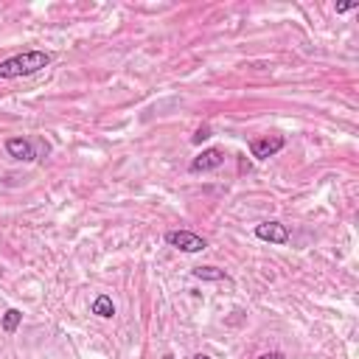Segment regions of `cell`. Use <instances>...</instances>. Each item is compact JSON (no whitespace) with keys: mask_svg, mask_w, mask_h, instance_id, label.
<instances>
[{"mask_svg":"<svg viewBox=\"0 0 359 359\" xmlns=\"http://www.w3.org/2000/svg\"><path fill=\"white\" fill-rule=\"evenodd\" d=\"M50 65V53L45 50H25L17 56H8L0 62V79H20V76H34L42 67Z\"/></svg>","mask_w":359,"mask_h":359,"instance_id":"obj_1","label":"cell"},{"mask_svg":"<svg viewBox=\"0 0 359 359\" xmlns=\"http://www.w3.org/2000/svg\"><path fill=\"white\" fill-rule=\"evenodd\" d=\"M165 244L180 250V252H202L208 247V241L191 230H168L165 233Z\"/></svg>","mask_w":359,"mask_h":359,"instance_id":"obj_2","label":"cell"},{"mask_svg":"<svg viewBox=\"0 0 359 359\" xmlns=\"http://www.w3.org/2000/svg\"><path fill=\"white\" fill-rule=\"evenodd\" d=\"M255 238L269 241V244H286L289 241V227L278 219H269V222L255 224Z\"/></svg>","mask_w":359,"mask_h":359,"instance_id":"obj_3","label":"cell"},{"mask_svg":"<svg viewBox=\"0 0 359 359\" xmlns=\"http://www.w3.org/2000/svg\"><path fill=\"white\" fill-rule=\"evenodd\" d=\"M283 146H286V140H283L280 135H266V137H255V140L250 143V151H252L255 160H266V157L278 154Z\"/></svg>","mask_w":359,"mask_h":359,"instance_id":"obj_4","label":"cell"},{"mask_svg":"<svg viewBox=\"0 0 359 359\" xmlns=\"http://www.w3.org/2000/svg\"><path fill=\"white\" fill-rule=\"evenodd\" d=\"M222 163H224V151H222V149H205V151H199V154L191 160V171H194V174L213 171V168H219Z\"/></svg>","mask_w":359,"mask_h":359,"instance_id":"obj_5","label":"cell"},{"mask_svg":"<svg viewBox=\"0 0 359 359\" xmlns=\"http://www.w3.org/2000/svg\"><path fill=\"white\" fill-rule=\"evenodd\" d=\"M6 151H8V157H14V160H22V163H31V160H36L34 143H31V140H25V137H8V140H6Z\"/></svg>","mask_w":359,"mask_h":359,"instance_id":"obj_6","label":"cell"},{"mask_svg":"<svg viewBox=\"0 0 359 359\" xmlns=\"http://www.w3.org/2000/svg\"><path fill=\"white\" fill-rule=\"evenodd\" d=\"M90 311H93L95 317H104V320H109V317L115 314V303H112V297H109V294H98V297L93 300Z\"/></svg>","mask_w":359,"mask_h":359,"instance_id":"obj_7","label":"cell"},{"mask_svg":"<svg viewBox=\"0 0 359 359\" xmlns=\"http://www.w3.org/2000/svg\"><path fill=\"white\" fill-rule=\"evenodd\" d=\"M194 278H199V280H224L227 275L219 266H196L194 269Z\"/></svg>","mask_w":359,"mask_h":359,"instance_id":"obj_8","label":"cell"},{"mask_svg":"<svg viewBox=\"0 0 359 359\" xmlns=\"http://www.w3.org/2000/svg\"><path fill=\"white\" fill-rule=\"evenodd\" d=\"M20 320H22V311L20 309H6V314H3V331L6 334H14L17 325H20Z\"/></svg>","mask_w":359,"mask_h":359,"instance_id":"obj_9","label":"cell"},{"mask_svg":"<svg viewBox=\"0 0 359 359\" xmlns=\"http://www.w3.org/2000/svg\"><path fill=\"white\" fill-rule=\"evenodd\" d=\"M208 137H210V126H208V123H202L191 140H194V143H202V140H208Z\"/></svg>","mask_w":359,"mask_h":359,"instance_id":"obj_10","label":"cell"},{"mask_svg":"<svg viewBox=\"0 0 359 359\" xmlns=\"http://www.w3.org/2000/svg\"><path fill=\"white\" fill-rule=\"evenodd\" d=\"M351 8H356V3H339V6H337V14H345V11H351Z\"/></svg>","mask_w":359,"mask_h":359,"instance_id":"obj_11","label":"cell"},{"mask_svg":"<svg viewBox=\"0 0 359 359\" xmlns=\"http://www.w3.org/2000/svg\"><path fill=\"white\" fill-rule=\"evenodd\" d=\"M258 359H283V353L280 351H269V353H261Z\"/></svg>","mask_w":359,"mask_h":359,"instance_id":"obj_12","label":"cell"},{"mask_svg":"<svg viewBox=\"0 0 359 359\" xmlns=\"http://www.w3.org/2000/svg\"><path fill=\"white\" fill-rule=\"evenodd\" d=\"M194 359H210L208 353H194Z\"/></svg>","mask_w":359,"mask_h":359,"instance_id":"obj_13","label":"cell"},{"mask_svg":"<svg viewBox=\"0 0 359 359\" xmlns=\"http://www.w3.org/2000/svg\"><path fill=\"white\" fill-rule=\"evenodd\" d=\"M163 359H174V356H171V353H165V356H163Z\"/></svg>","mask_w":359,"mask_h":359,"instance_id":"obj_14","label":"cell"}]
</instances>
